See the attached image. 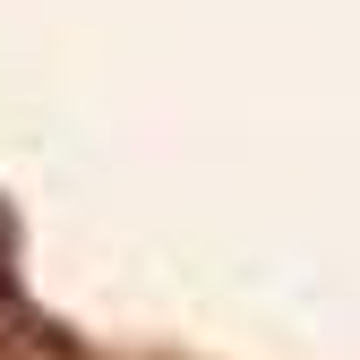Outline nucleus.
Instances as JSON below:
<instances>
[{
    "instance_id": "nucleus-1",
    "label": "nucleus",
    "mask_w": 360,
    "mask_h": 360,
    "mask_svg": "<svg viewBox=\"0 0 360 360\" xmlns=\"http://www.w3.org/2000/svg\"><path fill=\"white\" fill-rule=\"evenodd\" d=\"M0 360H77L69 326H52L43 309H18L9 326H0Z\"/></svg>"
},
{
    "instance_id": "nucleus-2",
    "label": "nucleus",
    "mask_w": 360,
    "mask_h": 360,
    "mask_svg": "<svg viewBox=\"0 0 360 360\" xmlns=\"http://www.w3.org/2000/svg\"><path fill=\"white\" fill-rule=\"evenodd\" d=\"M18 249H26V240H18V206L0 198V326L26 309V292H18Z\"/></svg>"
}]
</instances>
